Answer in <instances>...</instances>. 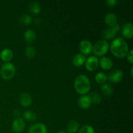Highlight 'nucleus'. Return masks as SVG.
<instances>
[{"instance_id": "18", "label": "nucleus", "mask_w": 133, "mask_h": 133, "mask_svg": "<svg viewBox=\"0 0 133 133\" xmlns=\"http://www.w3.org/2000/svg\"><path fill=\"white\" fill-rule=\"evenodd\" d=\"M24 38L27 43H32L36 38V34L32 29H28L24 32Z\"/></svg>"}, {"instance_id": "11", "label": "nucleus", "mask_w": 133, "mask_h": 133, "mask_svg": "<svg viewBox=\"0 0 133 133\" xmlns=\"http://www.w3.org/2000/svg\"><path fill=\"white\" fill-rule=\"evenodd\" d=\"M122 35L123 37L127 39H130L132 37L133 35V25L131 22L125 23L122 28Z\"/></svg>"}, {"instance_id": "10", "label": "nucleus", "mask_w": 133, "mask_h": 133, "mask_svg": "<svg viewBox=\"0 0 133 133\" xmlns=\"http://www.w3.org/2000/svg\"><path fill=\"white\" fill-rule=\"evenodd\" d=\"M28 133H48V128L43 123H35L29 127Z\"/></svg>"}, {"instance_id": "4", "label": "nucleus", "mask_w": 133, "mask_h": 133, "mask_svg": "<svg viewBox=\"0 0 133 133\" xmlns=\"http://www.w3.org/2000/svg\"><path fill=\"white\" fill-rule=\"evenodd\" d=\"M16 74L15 66L12 62H5L0 70V75L5 80H10Z\"/></svg>"}, {"instance_id": "15", "label": "nucleus", "mask_w": 133, "mask_h": 133, "mask_svg": "<svg viewBox=\"0 0 133 133\" xmlns=\"http://www.w3.org/2000/svg\"><path fill=\"white\" fill-rule=\"evenodd\" d=\"M12 51L9 48H5L3 49L0 53V58L3 61L6 62H9V61H11L12 58H13Z\"/></svg>"}, {"instance_id": "3", "label": "nucleus", "mask_w": 133, "mask_h": 133, "mask_svg": "<svg viewBox=\"0 0 133 133\" xmlns=\"http://www.w3.org/2000/svg\"><path fill=\"white\" fill-rule=\"evenodd\" d=\"M109 44L107 40H99L96 42L92 47V51L96 57H103L109 49Z\"/></svg>"}, {"instance_id": "1", "label": "nucleus", "mask_w": 133, "mask_h": 133, "mask_svg": "<svg viewBox=\"0 0 133 133\" xmlns=\"http://www.w3.org/2000/svg\"><path fill=\"white\" fill-rule=\"evenodd\" d=\"M109 49L112 54L119 58L126 57L129 51L128 44L122 37H118L114 39L109 45Z\"/></svg>"}, {"instance_id": "7", "label": "nucleus", "mask_w": 133, "mask_h": 133, "mask_svg": "<svg viewBox=\"0 0 133 133\" xmlns=\"http://www.w3.org/2000/svg\"><path fill=\"white\" fill-rule=\"evenodd\" d=\"M119 30H120V25L119 24H116L113 27H110L105 29L103 31V36L105 40H111L115 37Z\"/></svg>"}, {"instance_id": "29", "label": "nucleus", "mask_w": 133, "mask_h": 133, "mask_svg": "<svg viewBox=\"0 0 133 133\" xmlns=\"http://www.w3.org/2000/svg\"><path fill=\"white\" fill-rule=\"evenodd\" d=\"M106 3L109 6H115L116 4L117 3V1L116 0H107V1H106Z\"/></svg>"}, {"instance_id": "12", "label": "nucleus", "mask_w": 133, "mask_h": 133, "mask_svg": "<svg viewBox=\"0 0 133 133\" xmlns=\"http://www.w3.org/2000/svg\"><path fill=\"white\" fill-rule=\"evenodd\" d=\"M99 66L104 70H109L113 66V61L110 57H103L99 60Z\"/></svg>"}, {"instance_id": "31", "label": "nucleus", "mask_w": 133, "mask_h": 133, "mask_svg": "<svg viewBox=\"0 0 133 133\" xmlns=\"http://www.w3.org/2000/svg\"><path fill=\"white\" fill-rule=\"evenodd\" d=\"M55 133H67V132H66V131H58V132H57Z\"/></svg>"}, {"instance_id": "8", "label": "nucleus", "mask_w": 133, "mask_h": 133, "mask_svg": "<svg viewBox=\"0 0 133 133\" xmlns=\"http://www.w3.org/2000/svg\"><path fill=\"white\" fill-rule=\"evenodd\" d=\"M25 123L24 119L19 117H17L15 119H14L11 124L12 130L16 133H21L23 131Z\"/></svg>"}, {"instance_id": "14", "label": "nucleus", "mask_w": 133, "mask_h": 133, "mask_svg": "<svg viewBox=\"0 0 133 133\" xmlns=\"http://www.w3.org/2000/svg\"><path fill=\"white\" fill-rule=\"evenodd\" d=\"M79 106L83 109H87L90 107L91 101L88 95H82L78 100Z\"/></svg>"}, {"instance_id": "26", "label": "nucleus", "mask_w": 133, "mask_h": 133, "mask_svg": "<svg viewBox=\"0 0 133 133\" xmlns=\"http://www.w3.org/2000/svg\"><path fill=\"white\" fill-rule=\"evenodd\" d=\"M19 22L24 25H29L32 22V18L29 14H25L21 16L19 19Z\"/></svg>"}, {"instance_id": "6", "label": "nucleus", "mask_w": 133, "mask_h": 133, "mask_svg": "<svg viewBox=\"0 0 133 133\" xmlns=\"http://www.w3.org/2000/svg\"><path fill=\"white\" fill-rule=\"evenodd\" d=\"M85 67L88 71H93L97 69L99 66V58L95 55L90 56L85 61Z\"/></svg>"}, {"instance_id": "28", "label": "nucleus", "mask_w": 133, "mask_h": 133, "mask_svg": "<svg viewBox=\"0 0 133 133\" xmlns=\"http://www.w3.org/2000/svg\"><path fill=\"white\" fill-rule=\"evenodd\" d=\"M127 61L130 62L131 64L133 63V50L131 49L130 51H129L127 55Z\"/></svg>"}, {"instance_id": "25", "label": "nucleus", "mask_w": 133, "mask_h": 133, "mask_svg": "<svg viewBox=\"0 0 133 133\" xmlns=\"http://www.w3.org/2000/svg\"><path fill=\"white\" fill-rule=\"evenodd\" d=\"M25 54L28 58H32L36 55V49L31 45H28L25 49Z\"/></svg>"}, {"instance_id": "23", "label": "nucleus", "mask_w": 133, "mask_h": 133, "mask_svg": "<svg viewBox=\"0 0 133 133\" xmlns=\"http://www.w3.org/2000/svg\"><path fill=\"white\" fill-rule=\"evenodd\" d=\"M88 96L90 99L91 103L94 104V105H98L101 102V97L99 94L97 92H92Z\"/></svg>"}, {"instance_id": "24", "label": "nucleus", "mask_w": 133, "mask_h": 133, "mask_svg": "<svg viewBox=\"0 0 133 133\" xmlns=\"http://www.w3.org/2000/svg\"><path fill=\"white\" fill-rule=\"evenodd\" d=\"M95 80L99 84H104L108 80L107 75L103 72H98L95 75Z\"/></svg>"}, {"instance_id": "5", "label": "nucleus", "mask_w": 133, "mask_h": 133, "mask_svg": "<svg viewBox=\"0 0 133 133\" xmlns=\"http://www.w3.org/2000/svg\"><path fill=\"white\" fill-rule=\"evenodd\" d=\"M108 80L112 83H118L123 78V72L122 70L116 69L110 71L107 75Z\"/></svg>"}, {"instance_id": "20", "label": "nucleus", "mask_w": 133, "mask_h": 133, "mask_svg": "<svg viewBox=\"0 0 133 133\" xmlns=\"http://www.w3.org/2000/svg\"><path fill=\"white\" fill-rule=\"evenodd\" d=\"M23 119L28 121V122H35L37 119V115L34 112L27 110L23 112Z\"/></svg>"}, {"instance_id": "27", "label": "nucleus", "mask_w": 133, "mask_h": 133, "mask_svg": "<svg viewBox=\"0 0 133 133\" xmlns=\"http://www.w3.org/2000/svg\"><path fill=\"white\" fill-rule=\"evenodd\" d=\"M78 133H95V130L94 127L90 125H85L79 130Z\"/></svg>"}, {"instance_id": "13", "label": "nucleus", "mask_w": 133, "mask_h": 133, "mask_svg": "<svg viewBox=\"0 0 133 133\" xmlns=\"http://www.w3.org/2000/svg\"><path fill=\"white\" fill-rule=\"evenodd\" d=\"M19 102L23 107H28L31 106L32 102V98L30 94L27 93H23L19 96Z\"/></svg>"}, {"instance_id": "9", "label": "nucleus", "mask_w": 133, "mask_h": 133, "mask_svg": "<svg viewBox=\"0 0 133 133\" xmlns=\"http://www.w3.org/2000/svg\"><path fill=\"white\" fill-rule=\"evenodd\" d=\"M92 47H93V45H92V42L87 39L81 40L79 45V50L81 52V53L84 55H89L92 51Z\"/></svg>"}, {"instance_id": "2", "label": "nucleus", "mask_w": 133, "mask_h": 133, "mask_svg": "<svg viewBox=\"0 0 133 133\" xmlns=\"http://www.w3.org/2000/svg\"><path fill=\"white\" fill-rule=\"evenodd\" d=\"M91 83L89 78L84 74L79 75L74 81V88L78 94L86 95L89 92Z\"/></svg>"}, {"instance_id": "21", "label": "nucleus", "mask_w": 133, "mask_h": 133, "mask_svg": "<svg viewBox=\"0 0 133 133\" xmlns=\"http://www.w3.org/2000/svg\"><path fill=\"white\" fill-rule=\"evenodd\" d=\"M29 10L32 14L38 15L41 12V6L39 3L37 1H33L29 5Z\"/></svg>"}, {"instance_id": "32", "label": "nucleus", "mask_w": 133, "mask_h": 133, "mask_svg": "<svg viewBox=\"0 0 133 133\" xmlns=\"http://www.w3.org/2000/svg\"><path fill=\"white\" fill-rule=\"evenodd\" d=\"M132 69H133V67H131V77H132Z\"/></svg>"}, {"instance_id": "30", "label": "nucleus", "mask_w": 133, "mask_h": 133, "mask_svg": "<svg viewBox=\"0 0 133 133\" xmlns=\"http://www.w3.org/2000/svg\"><path fill=\"white\" fill-rule=\"evenodd\" d=\"M40 19H38V18H36V19H35V23H40Z\"/></svg>"}, {"instance_id": "22", "label": "nucleus", "mask_w": 133, "mask_h": 133, "mask_svg": "<svg viewBox=\"0 0 133 133\" xmlns=\"http://www.w3.org/2000/svg\"><path fill=\"white\" fill-rule=\"evenodd\" d=\"M101 90L103 95L107 96H109L112 95L113 92V89L112 86L109 83H104L101 86Z\"/></svg>"}, {"instance_id": "16", "label": "nucleus", "mask_w": 133, "mask_h": 133, "mask_svg": "<svg viewBox=\"0 0 133 133\" xmlns=\"http://www.w3.org/2000/svg\"><path fill=\"white\" fill-rule=\"evenodd\" d=\"M118 18L117 16L113 12H109L105 15V22L107 25L110 27H113L117 24Z\"/></svg>"}, {"instance_id": "17", "label": "nucleus", "mask_w": 133, "mask_h": 133, "mask_svg": "<svg viewBox=\"0 0 133 133\" xmlns=\"http://www.w3.org/2000/svg\"><path fill=\"white\" fill-rule=\"evenodd\" d=\"M86 60H87V58H86L85 55H83L82 53H77L73 58L72 64H74V66L79 67L85 63Z\"/></svg>"}, {"instance_id": "19", "label": "nucleus", "mask_w": 133, "mask_h": 133, "mask_svg": "<svg viewBox=\"0 0 133 133\" xmlns=\"http://www.w3.org/2000/svg\"><path fill=\"white\" fill-rule=\"evenodd\" d=\"M67 131L68 133H75L79 130V122L75 120H71L68 123Z\"/></svg>"}]
</instances>
